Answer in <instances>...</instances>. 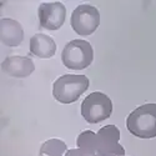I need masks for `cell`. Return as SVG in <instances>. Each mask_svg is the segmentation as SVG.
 <instances>
[{"mask_svg":"<svg viewBox=\"0 0 156 156\" xmlns=\"http://www.w3.org/2000/svg\"><path fill=\"white\" fill-rule=\"evenodd\" d=\"M2 70L9 76L27 77L35 70L34 61L28 56H8L2 62Z\"/></svg>","mask_w":156,"mask_h":156,"instance_id":"obj_8","label":"cell"},{"mask_svg":"<svg viewBox=\"0 0 156 156\" xmlns=\"http://www.w3.org/2000/svg\"><path fill=\"white\" fill-rule=\"evenodd\" d=\"M120 131L115 125H106L99 130L95 136L96 156H124L125 150L120 145Z\"/></svg>","mask_w":156,"mask_h":156,"instance_id":"obj_6","label":"cell"},{"mask_svg":"<svg viewBox=\"0 0 156 156\" xmlns=\"http://www.w3.org/2000/svg\"><path fill=\"white\" fill-rule=\"evenodd\" d=\"M89 84V79L85 75H62L54 83L53 95L61 104H71L86 91Z\"/></svg>","mask_w":156,"mask_h":156,"instance_id":"obj_2","label":"cell"},{"mask_svg":"<svg viewBox=\"0 0 156 156\" xmlns=\"http://www.w3.org/2000/svg\"><path fill=\"white\" fill-rule=\"evenodd\" d=\"M68 151L66 144L59 139H50L40 147V156H65Z\"/></svg>","mask_w":156,"mask_h":156,"instance_id":"obj_11","label":"cell"},{"mask_svg":"<svg viewBox=\"0 0 156 156\" xmlns=\"http://www.w3.org/2000/svg\"><path fill=\"white\" fill-rule=\"evenodd\" d=\"M126 127L140 139L156 137V104H145L135 109L127 116Z\"/></svg>","mask_w":156,"mask_h":156,"instance_id":"obj_1","label":"cell"},{"mask_svg":"<svg viewBox=\"0 0 156 156\" xmlns=\"http://www.w3.org/2000/svg\"><path fill=\"white\" fill-rule=\"evenodd\" d=\"M95 136L96 134L90 131H84L77 136V147H79L86 156H96V149H95Z\"/></svg>","mask_w":156,"mask_h":156,"instance_id":"obj_12","label":"cell"},{"mask_svg":"<svg viewBox=\"0 0 156 156\" xmlns=\"http://www.w3.org/2000/svg\"><path fill=\"white\" fill-rule=\"evenodd\" d=\"M30 53L37 58L49 59L56 53V44L54 39L45 34H35L29 43Z\"/></svg>","mask_w":156,"mask_h":156,"instance_id":"obj_10","label":"cell"},{"mask_svg":"<svg viewBox=\"0 0 156 156\" xmlns=\"http://www.w3.org/2000/svg\"><path fill=\"white\" fill-rule=\"evenodd\" d=\"M112 114V101L100 91L87 95L81 104V115L89 124H98L109 119Z\"/></svg>","mask_w":156,"mask_h":156,"instance_id":"obj_4","label":"cell"},{"mask_svg":"<svg viewBox=\"0 0 156 156\" xmlns=\"http://www.w3.org/2000/svg\"><path fill=\"white\" fill-rule=\"evenodd\" d=\"M100 25L99 10L89 4L76 6L71 14V28L81 36L91 35Z\"/></svg>","mask_w":156,"mask_h":156,"instance_id":"obj_5","label":"cell"},{"mask_svg":"<svg viewBox=\"0 0 156 156\" xmlns=\"http://www.w3.org/2000/svg\"><path fill=\"white\" fill-rule=\"evenodd\" d=\"M24 39V30L20 23L14 19L0 20V40L6 46H19Z\"/></svg>","mask_w":156,"mask_h":156,"instance_id":"obj_9","label":"cell"},{"mask_svg":"<svg viewBox=\"0 0 156 156\" xmlns=\"http://www.w3.org/2000/svg\"><path fill=\"white\" fill-rule=\"evenodd\" d=\"M110 156H116V155H110Z\"/></svg>","mask_w":156,"mask_h":156,"instance_id":"obj_13","label":"cell"},{"mask_svg":"<svg viewBox=\"0 0 156 156\" xmlns=\"http://www.w3.org/2000/svg\"><path fill=\"white\" fill-rule=\"evenodd\" d=\"M40 27L48 30H58L66 18V8L62 3H43L37 9Z\"/></svg>","mask_w":156,"mask_h":156,"instance_id":"obj_7","label":"cell"},{"mask_svg":"<svg viewBox=\"0 0 156 156\" xmlns=\"http://www.w3.org/2000/svg\"><path fill=\"white\" fill-rule=\"evenodd\" d=\"M62 64L70 70L86 69L94 60L93 46L86 40H71L65 45L61 53Z\"/></svg>","mask_w":156,"mask_h":156,"instance_id":"obj_3","label":"cell"}]
</instances>
